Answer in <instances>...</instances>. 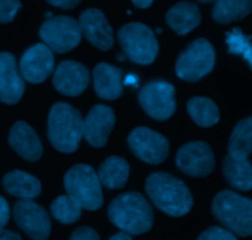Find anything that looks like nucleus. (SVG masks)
I'll return each mask as SVG.
<instances>
[{"instance_id":"obj_30","label":"nucleus","mask_w":252,"mask_h":240,"mask_svg":"<svg viewBox=\"0 0 252 240\" xmlns=\"http://www.w3.org/2000/svg\"><path fill=\"white\" fill-rule=\"evenodd\" d=\"M197 240H238V238L225 228L214 226L202 232Z\"/></svg>"},{"instance_id":"obj_11","label":"nucleus","mask_w":252,"mask_h":240,"mask_svg":"<svg viewBox=\"0 0 252 240\" xmlns=\"http://www.w3.org/2000/svg\"><path fill=\"white\" fill-rule=\"evenodd\" d=\"M12 214L19 228L32 240H47L51 236L49 214L32 200H19Z\"/></svg>"},{"instance_id":"obj_5","label":"nucleus","mask_w":252,"mask_h":240,"mask_svg":"<svg viewBox=\"0 0 252 240\" xmlns=\"http://www.w3.org/2000/svg\"><path fill=\"white\" fill-rule=\"evenodd\" d=\"M64 189L83 209L96 211L103 204L102 186L93 167L76 164L64 176Z\"/></svg>"},{"instance_id":"obj_10","label":"nucleus","mask_w":252,"mask_h":240,"mask_svg":"<svg viewBox=\"0 0 252 240\" xmlns=\"http://www.w3.org/2000/svg\"><path fill=\"white\" fill-rule=\"evenodd\" d=\"M128 145L142 162L158 165L165 162L170 152L169 140L148 127H137L128 136Z\"/></svg>"},{"instance_id":"obj_37","label":"nucleus","mask_w":252,"mask_h":240,"mask_svg":"<svg viewBox=\"0 0 252 240\" xmlns=\"http://www.w3.org/2000/svg\"><path fill=\"white\" fill-rule=\"evenodd\" d=\"M126 85H135L137 84V75H128L125 80Z\"/></svg>"},{"instance_id":"obj_19","label":"nucleus","mask_w":252,"mask_h":240,"mask_svg":"<svg viewBox=\"0 0 252 240\" xmlns=\"http://www.w3.org/2000/svg\"><path fill=\"white\" fill-rule=\"evenodd\" d=\"M94 89L103 100H116L123 94V71L107 63H98L94 69Z\"/></svg>"},{"instance_id":"obj_2","label":"nucleus","mask_w":252,"mask_h":240,"mask_svg":"<svg viewBox=\"0 0 252 240\" xmlns=\"http://www.w3.org/2000/svg\"><path fill=\"white\" fill-rule=\"evenodd\" d=\"M107 214L117 228L132 236L147 233L154 224L152 206L139 192L129 191L118 195L108 206Z\"/></svg>"},{"instance_id":"obj_6","label":"nucleus","mask_w":252,"mask_h":240,"mask_svg":"<svg viewBox=\"0 0 252 240\" xmlns=\"http://www.w3.org/2000/svg\"><path fill=\"white\" fill-rule=\"evenodd\" d=\"M118 41L126 56L142 66L152 64L159 52V43L154 31L140 22H130L121 27Z\"/></svg>"},{"instance_id":"obj_17","label":"nucleus","mask_w":252,"mask_h":240,"mask_svg":"<svg viewBox=\"0 0 252 240\" xmlns=\"http://www.w3.org/2000/svg\"><path fill=\"white\" fill-rule=\"evenodd\" d=\"M25 93V81L17 68L16 59L9 52L0 53V101L15 105Z\"/></svg>"},{"instance_id":"obj_20","label":"nucleus","mask_w":252,"mask_h":240,"mask_svg":"<svg viewBox=\"0 0 252 240\" xmlns=\"http://www.w3.org/2000/svg\"><path fill=\"white\" fill-rule=\"evenodd\" d=\"M166 22L179 36L189 34L201 24V11L191 1H180L166 12Z\"/></svg>"},{"instance_id":"obj_25","label":"nucleus","mask_w":252,"mask_h":240,"mask_svg":"<svg viewBox=\"0 0 252 240\" xmlns=\"http://www.w3.org/2000/svg\"><path fill=\"white\" fill-rule=\"evenodd\" d=\"M187 111L194 123L204 128L217 125L220 118V112L213 100L206 96H194L187 103Z\"/></svg>"},{"instance_id":"obj_34","label":"nucleus","mask_w":252,"mask_h":240,"mask_svg":"<svg viewBox=\"0 0 252 240\" xmlns=\"http://www.w3.org/2000/svg\"><path fill=\"white\" fill-rule=\"evenodd\" d=\"M0 240H22L20 234L9 229H0Z\"/></svg>"},{"instance_id":"obj_21","label":"nucleus","mask_w":252,"mask_h":240,"mask_svg":"<svg viewBox=\"0 0 252 240\" xmlns=\"http://www.w3.org/2000/svg\"><path fill=\"white\" fill-rule=\"evenodd\" d=\"M2 187L11 196L20 200H33L41 194V182L33 175L14 170L2 177Z\"/></svg>"},{"instance_id":"obj_9","label":"nucleus","mask_w":252,"mask_h":240,"mask_svg":"<svg viewBox=\"0 0 252 240\" xmlns=\"http://www.w3.org/2000/svg\"><path fill=\"white\" fill-rule=\"evenodd\" d=\"M175 93L172 84L155 79L143 86L138 100L148 116L157 121H166L176 111Z\"/></svg>"},{"instance_id":"obj_26","label":"nucleus","mask_w":252,"mask_h":240,"mask_svg":"<svg viewBox=\"0 0 252 240\" xmlns=\"http://www.w3.org/2000/svg\"><path fill=\"white\" fill-rule=\"evenodd\" d=\"M252 12L251 0H220L213 7V19L219 24L243 20Z\"/></svg>"},{"instance_id":"obj_13","label":"nucleus","mask_w":252,"mask_h":240,"mask_svg":"<svg viewBox=\"0 0 252 240\" xmlns=\"http://www.w3.org/2000/svg\"><path fill=\"white\" fill-rule=\"evenodd\" d=\"M22 79L31 84L43 83L54 70L53 52L44 43H37L30 47L19 64Z\"/></svg>"},{"instance_id":"obj_27","label":"nucleus","mask_w":252,"mask_h":240,"mask_svg":"<svg viewBox=\"0 0 252 240\" xmlns=\"http://www.w3.org/2000/svg\"><path fill=\"white\" fill-rule=\"evenodd\" d=\"M80 205L68 195L58 196L51 205V214L62 224H73L81 217Z\"/></svg>"},{"instance_id":"obj_36","label":"nucleus","mask_w":252,"mask_h":240,"mask_svg":"<svg viewBox=\"0 0 252 240\" xmlns=\"http://www.w3.org/2000/svg\"><path fill=\"white\" fill-rule=\"evenodd\" d=\"M108 240H133L130 238L129 234L125 233V232H120V233H116L115 236L111 237Z\"/></svg>"},{"instance_id":"obj_4","label":"nucleus","mask_w":252,"mask_h":240,"mask_svg":"<svg viewBox=\"0 0 252 240\" xmlns=\"http://www.w3.org/2000/svg\"><path fill=\"white\" fill-rule=\"evenodd\" d=\"M212 213L235 237L252 236V199L240 196L230 190H223L214 197Z\"/></svg>"},{"instance_id":"obj_35","label":"nucleus","mask_w":252,"mask_h":240,"mask_svg":"<svg viewBox=\"0 0 252 240\" xmlns=\"http://www.w3.org/2000/svg\"><path fill=\"white\" fill-rule=\"evenodd\" d=\"M152 4V0H134V1H133V5L139 7V9H148Z\"/></svg>"},{"instance_id":"obj_7","label":"nucleus","mask_w":252,"mask_h":240,"mask_svg":"<svg viewBox=\"0 0 252 240\" xmlns=\"http://www.w3.org/2000/svg\"><path fill=\"white\" fill-rule=\"evenodd\" d=\"M216 64V51L211 42L198 38L192 42L177 58L175 70L180 79L189 83L201 80Z\"/></svg>"},{"instance_id":"obj_23","label":"nucleus","mask_w":252,"mask_h":240,"mask_svg":"<svg viewBox=\"0 0 252 240\" xmlns=\"http://www.w3.org/2000/svg\"><path fill=\"white\" fill-rule=\"evenodd\" d=\"M223 174L226 181L240 191L252 190V163L249 159L226 157L223 162Z\"/></svg>"},{"instance_id":"obj_15","label":"nucleus","mask_w":252,"mask_h":240,"mask_svg":"<svg viewBox=\"0 0 252 240\" xmlns=\"http://www.w3.org/2000/svg\"><path fill=\"white\" fill-rule=\"evenodd\" d=\"M90 83V73L81 63L64 61L57 67L53 75V86L59 94L65 96H79Z\"/></svg>"},{"instance_id":"obj_24","label":"nucleus","mask_w":252,"mask_h":240,"mask_svg":"<svg viewBox=\"0 0 252 240\" xmlns=\"http://www.w3.org/2000/svg\"><path fill=\"white\" fill-rule=\"evenodd\" d=\"M229 157L248 159L252 153V116L241 120L234 128L228 145Z\"/></svg>"},{"instance_id":"obj_16","label":"nucleus","mask_w":252,"mask_h":240,"mask_svg":"<svg viewBox=\"0 0 252 240\" xmlns=\"http://www.w3.org/2000/svg\"><path fill=\"white\" fill-rule=\"evenodd\" d=\"M116 122L115 112L106 105H95L84 120V137L95 148L105 147Z\"/></svg>"},{"instance_id":"obj_3","label":"nucleus","mask_w":252,"mask_h":240,"mask_svg":"<svg viewBox=\"0 0 252 240\" xmlns=\"http://www.w3.org/2000/svg\"><path fill=\"white\" fill-rule=\"evenodd\" d=\"M47 132L54 149L71 154L84 137L83 116L70 103H56L49 111Z\"/></svg>"},{"instance_id":"obj_31","label":"nucleus","mask_w":252,"mask_h":240,"mask_svg":"<svg viewBox=\"0 0 252 240\" xmlns=\"http://www.w3.org/2000/svg\"><path fill=\"white\" fill-rule=\"evenodd\" d=\"M69 240H100L97 232L91 227H80L71 233Z\"/></svg>"},{"instance_id":"obj_29","label":"nucleus","mask_w":252,"mask_h":240,"mask_svg":"<svg viewBox=\"0 0 252 240\" xmlns=\"http://www.w3.org/2000/svg\"><path fill=\"white\" fill-rule=\"evenodd\" d=\"M21 7V2L16 0H0V24L12 21Z\"/></svg>"},{"instance_id":"obj_38","label":"nucleus","mask_w":252,"mask_h":240,"mask_svg":"<svg viewBox=\"0 0 252 240\" xmlns=\"http://www.w3.org/2000/svg\"><path fill=\"white\" fill-rule=\"evenodd\" d=\"M125 56H126V54L120 53V54H118V59H120V61H123V59H125Z\"/></svg>"},{"instance_id":"obj_1","label":"nucleus","mask_w":252,"mask_h":240,"mask_svg":"<svg viewBox=\"0 0 252 240\" xmlns=\"http://www.w3.org/2000/svg\"><path fill=\"white\" fill-rule=\"evenodd\" d=\"M145 191L157 208L170 217H182L193 207V197L182 180L167 172H153L145 182Z\"/></svg>"},{"instance_id":"obj_14","label":"nucleus","mask_w":252,"mask_h":240,"mask_svg":"<svg viewBox=\"0 0 252 240\" xmlns=\"http://www.w3.org/2000/svg\"><path fill=\"white\" fill-rule=\"evenodd\" d=\"M81 34L89 42L101 51H108L113 47V30L101 10L91 7L81 12L79 19Z\"/></svg>"},{"instance_id":"obj_8","label":"nucleus","mask_w":252,"mask_h":240,"mask_svg":"<svg viewBox=\"0 0 252 240\" xmlns=\"http://www.w3.org/2000/svg\"><path fill=\"white\" fill-rule=\"evenodd\" d=\"M79 21L69 16H53L43 22L39 29V37L52 52L66 53L81 41Z\"/></svg>"},{"instance_id":"obj_12","label":"nucleus","mask_w":252,"mask_h":240,"mask_svg":"<svg viewBox=\"0 0 252 240\" xmlns=\"http://www.w3.org/2000/svg\"><path fill=\"white\" fill-rule=\"evenodd\" d=\"M176 165L184 174L194 177L208 176L216 168L213 150L206 142L187 143L176 154Z\"/></svg>"},{"instance_id":"obj_18","label":"nucleus","mask_w":252,"mask_h":240,"mask_svg":"<svg viewBox=\"0 0 252 240\" xmlns=\"http://www.w3.org/2000/svg\"><path fill=\"white\" fill-rule=\"evenodd\" d=\"M9 144L27 162H37L43 154V147L36 131L24 121H17L11 127Z\"/></svg>"},{"instance_id":"obj_33","label":"nucleus","mask_w":252,"mask_h":240,"mask_svg":"<svg viewBox=\"0 0 252 240\" xmlns=\"http://www.w3.org/2000/svg\"><path fill=\"white\" fill-rule=\"evenodd\" d=\"M48 4L57 7H61V9L69 10L78 6V5L80 4V1H78V0H49Z\"/></svg>"},{"instance_id":"obj_22","label":"nucleus","mask_w":252,"mask_h":240,"mask_svg":"<svg viewBox=\"0 0 252 240\" xmlns=\"http://www.w3.org/2000/svg\"><path fill=\"white\" fill-rule=\"evenodd\" d=\"M97 176L101 186H105L106 189L110 190L122 189L128 181L129 165L123 158L112 155L103 160L102 164L100 165Z\"/></svg>"},{"instance_id":"obj_28","label":"nucleus","mask_w":252,"mask_h":240,"mask_svg":"<svg viewBox=\"0 0 252 240\" xmlns=\"http://www.w3.org/2000/svg\"><path fill=\"white\" fill-rule=\"evenodd\" d=\"M226 43H228L229 53L240 54L250 64L252 69V39L251 36H245L240 29H234L226 34Z\"/></svg>"},{"instance_id":"obj_32","label":"nucleus","mask_w":252,"mask_h":240,"mask_svg":"<svg viewBox=\"0 0 252 240\" xmlns=\"http://www.w3.org/2000/svg\"><path fill=\"white\" fill-rule=\"evenodd\" d=\"M10 218V207L6 200L0 196V229L4 228Z\"/></svg>"}]
</instances>
